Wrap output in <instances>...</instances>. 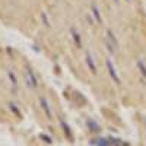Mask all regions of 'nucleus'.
<instances>
[{
    "instance_id": "f257e3e1",
    "label": "nucleus",
    "mask_w": 146,
    "mask_h": 146,
    "mask_svg": "<svg viewBox=\"0 0 146 146\" xmlns=\"http://www.w3.org/2000/svg\"><path fill=\"white\" fill-rule=\"evenodd\" d=\"M41 107L44 108V111H45V114H47V118L51 120V118H53V114H51V111H50V105H48V102H47L45 98L41 100Z\"/></svg>"
},
{
    "instance_id": "f03ea898",
    "label": "nucleus",
    "mask_w": 146,
    "mask_h": 146,
    "mask_svg": "<svg viewBox=\"0 0 146 146\" xmlns=\"http://www.w3.org/2000/svg\"><path fill=\"white\" fill-rule=\"evenodd\" d=\"M62 126H63V130L66 131V135H67V137H69V139H72V133H70V130H69L67 124L64 123V121H62Z\"/></svg>"
},
{
    "instance_id": "7ed1b4c3",
    "label": "nucleus",
    "mask_w": 146,
    "mask_h": 146,
    "mask_svg": "<svg viewBox=\"0 0 146 146\" xmlns=\"http://www.w3.org/2000/svg\"><path fill=\"white\" fill-rule=\"evenodd\" d=\"M41 137H42V139H44V140H45L47 143H51V139H50V137H47V136H44V135H42Z\"/></svg>"
}]
</instances>
